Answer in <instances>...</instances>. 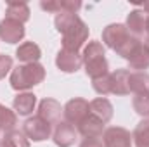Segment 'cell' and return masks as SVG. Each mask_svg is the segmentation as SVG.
Wrapping results in <instances>:
<instances>
[{
    "mask_svg": "<svg viewBox=\"0 0 149 147\" xmlns=\"http://www.w3.org/2000/svg\"><path fill=\"white\" fill-rule=\"evenodd\" d=\"M56 30L63 35V49L80 52V49L88 40V26L83 23V19L78 14L70 12H59L54 19Z\"/></svg>",
    "mask_w": 149,
    "mask_h": 147,
    "instance_id": "obj_1",
    "label": "cell"
},
{
    "mask_svg": "<svg viewBox=\"0 0 149 147\" xmlns=\"http://www.w3.org/2000/svg\"><path fill=\"white\" fill-rule=\"evenodd\" d=\"M81 59H83L85 73L92 81L109 74V64L106 59V50H104V45L101 42H97V40L88 42L83 49Z\"/></svg>",
    "mask_w": 149,
    "mask_h": 147,
    "instance_id": "obj_2",
    "label": "cell"
},
{
    "mask_svg": "<svg viewBox=\"0 0 149 147\" xmlns=\"http://www.w3.org/2000/svg\"><path fill=\"white\" fill-rule=\"evenodd\" d=\"M45 80V68L40 62H31V64H19L17 68H12L10 71V87L17 92L30 90L33 87L40 85Z\"/></svg>",
    "mask_w": 149,
    "mask_h": 147,
    "instance_id": "obj_3",
    "label": "cell"
},
{
    "mask_svg": "<svg viewBox=\"0 0 149 147\" xmlns=\"http://www.w3.org/2000/svg\"><path fill=\"white\" fill-rule=\"evenodd\" d=\"M23 133L28 137V140L33 142H43L52 135V125L47 123L45 119H42L40 116L28 118L23 125Z\"/></svg>",
    "mask_w": 149,
    "mask_h": 147,
    "instance_id": "obj_4",
    "label": "cell"
},
{
    "mask_svg": "<svg viewBox=\"0 0 149 147\" xmlns=\"http://www.w3.org/2000/svg\"><path fill=\"white\" fill-rule=\"evenodd\" d=\"M63 114H64V121L71 123V125H80L88 114H90V107H88V101L81 99V97H74L71 101L66 102V106L63 107Z\"/></svg>",
    "mask_w": 149,
    "mask_h": 147,
    "instance_id": "obj_5",
    "label": "cell"
},
{
    "mask_svg": "<svg viewBox=\"0 0 149 147\" xmlns=\"http://www.w3.org/2000/svg\"><path fill=\"white\" fill-rule=\"evenodd\" d=\"M104 147H132V133L123 126H109L102 133Z\"/></svg>",
    "mask_w": 149,
    "mask_h": 147,
    "instance_id": "obj_6",
    "label": "cell"
},
{
    "mask_svg": "<svg viewBox=\"0 0 149 147\" xmlns=\"http://www.w3.org/2000/svg\"><path fill=\"white\" fill-rule=\"evenodd\" d=\"M26 35L24 24L14 19L3 17L0 21V40L5 43H19Z\"/></svg>",
    "mask_w": 149,
    "mask_h": 147,
    "instance_id": "obj_7",
    "label": "cell"
},
{
    "mask_svg": "<svg viewBox=\"0 0 149 147\" xmlns=\"http://www.w3.org/2000/svg\"><path fill=\"white\" fill-rule=\"evenodd\" d=\"M56 66L63 73H76L83 66L81 54L80 52H73V50L61 49L57 52V55H56Z\"/></svg>",
    "mask_w": 149,
    "mask_h": 147,
    "instance_id": "obj_8",
    "label": "cell"
},
{
    "mask_svg": "<svg viewBox=\"0 0 149 147\" xmlns=\"http://www.w3.org/2000/svg\"><path fill=\"white\" fill-rule=\"evenodd\" d=\"M128 37H130V33L127 31L125 24H120V23L108 24V26L102 30V43H104L106 47L113 49V50H116Z\"/></svg>",
    "mask_w": 149,
    "mask_h": 147,
    "instance_id": "obj_9",
    "label": "cell"
},
{
    "mask_svg": "<svg viewBox=\"0 0 149 147\" xmlns=\"http://www.w3.org/2000/svg\"><path fill=\"white\" fill-rule=\"evenodd\" d=\"M76 128L68 121H59L52 132V140L57 147H71L76 140Z\"/></svg>",
    "mask_w": 149,
    "mask_h": 147,
    "instance_id": "obj_10",
    "label": "cell"
},
{
    "mask_svg": "<svg viewBox=\"0 0 149 147\" xmlns=\"http://www.w3.org/2000/svg\"><path fill=\"white\" fill-rule=\"evenodd\" d=\"M61 114H63V106L56 99H43L38 104V116L50 125H57L61 121Z\"/></svg>",
    "mask_w": 149,
    "mask_h": 147,
    "instance_id": "obj_11",
    "label": "cell"
},
{
    "mask_svg": "<svg viewBox=\"0 0 149 147\" xmlns=\"http://www.w3.org/2000/svg\"><path fill=\"white\" fill-rule=\"evenodd\" d=\"M128 78H130V71L128 69H116V71L109 73V94L128 95L130 94Z\"/></svg>",
    "mask_w": 149,
    "mask_h": 147,
    "instance_id": "obj_12",
    "label": "cell"
},
{
    "mask_svg": "<svg viewBox=\"0 0 149 147\" xmlns=\"http://www.w3.org/2000/svg\"><path fill=\"white\" fill-rule=\"evenodd\" d=\"M127 31L135 38H141L146 31V12L142 9H134L127 16Z\"/></svg>",
    "mask_w": 149,
    "mask_h": 147,
    "instance_id": "obj_13",
    "label": "cell"
},
{
    "mask_svg": "<svg viewBox=\"0 0 149 147\" xmlns=\"http://www.w3.org/2000/svg\"><path fill=\"white\" fill-rule=\"evenodd\" d=\"M106 126V123H102L101 119H97L95 116H92V114H88L78 126H76V132L83 137V139H87V137H101L102 133H104V128Z\"/></svg>",
    "mask_w": 149,
    "mask_h": 147,
    "instance_id": "obj_14",
    "label": "cell"
},
{
    "mask_svg": "<svg viewBox=\"0 0 149 147\" xmlns=\"http://www.w3.org/2000/svg\"><path fill=\"white\" fill-rule=\"evenodd\" d=\"M35 106H37V95L31 92H21L12 101V107L19 116H30L35 111Z\"/></svg>",
    "mask_w": 149,
    "mask_h": 147,
    "instance_id": "obj_15",
    "label": "cell"
},
{
    "mask_svg": "<svg viewBox=\"0 0 149 147\" xmlns=\"http://www.w3.org/2000/svg\"><path fill=\"white\" fill-rule=\"evenodd\" d=\"M90 107V114L95 116L97 119H101L102 123H109L113 118V104L106 99V97H97L94 101L88 102Z\"/></svg>",
    "mask_w": 149,
    "mask_h": 147,
    "instance_id": "obj_16",
    "label": "cell"
},
{
    "mask_svg": "<svg viewBox=\"0 0 149 147\" xmlns=\"http://www.w3.org/2000/svg\"><path fill=\"white\" fill-rule=\"evenodd\" d=\"M16 57L23 64L38 62V59L42 57V49L38 47L35 42H24V43H21L16 49Z\"/></svg>",
    "mask_w": 149,
    "mask_h": 147,
    "instance_id": "obj_17",
    "label": "cell"
},
{
    "mask_svg": "<svg viewBox=\"0 0 149 147\" xmlns=\"http://www.w3.org/2000/svg\"><path fill=\"white\" fill-rule=\"evenodd\" d=\"M30 7L26 2H9L7 9H5V17L7 19H14L19 23H26L30 19Z\"/></svg>",
    "mask_w": 149,
    "mask_h": 147,
    "instance_id": "obj_18",
    "label": "cell"
},
{
    "mask_svg": "<svg viewBox=\"0 0 149 147\" xmlns=\"http://www.w3.org/2000/svg\"><path fill=\"white\" fill-rule=\"evenodd\" d=\"M128 66H130V69H134V73L135 71H146L149 68V52L146 50L144 43H141L134 50V54L128 57Z\"/></svg>",
    "mask_w": 149,
    "mask_h": 147,
    "instance_id": "obj_19",
    "label": "cell"
},
{
    "mask_svg": "<svg viewBox=\"0 0 149 147\" xmlns=\"http://www.w3.org/2000/svg\"><path fill=\"white\" fill-rule=\"evenodd\" d=\"M128 88H130V92H132L134 95H135V94H141V92H148L149 90V74L146 73V71L130 73Z\"/></svg>",
    "mask_w": 149,
    "mask_h": 147,
    "instance_id": "obj_20",
    "label": "cell"
},
{
    "mask_svg": "<svg viewBox=\"0 0 149 147\" xmlns=\"http://www.w3.org/2000/svg\"><path fill=\"white\" fill-rule=\"evenodd\" d=\"M17 125V114L16 111L5 107L3 104H0V130L3 133H9L12 130H16Z\"/></svg>",
    "mask_w": 149,
    "mask_h": 147,
    "instance_id": "obj_21",
    "label": "cell"
},
{
    "mask_svg": "<svg viewBox=\"0 0 149 147\" xmlns=\"http://www.w3.org/2000/svg\"><path fill=\"white\" fill-rule=\"evenodd\" d=\"M132 140L135 147H149V119H142L135 126L132 133Z\"/></svg>",
    "mask_w": 149,
    "mask_h": 147,
    "instance_id": "obj_22",
    "label": "cell"
},
{
    "mask_svg": "<svg viewBox=\"0 0 149 147\" xmlns=\"http://www.w3.org/2000/svg\"><path fill=\"white\" fill-rule=\"evenodd\" d=\"M132 106H134V111L137 114H141L144 118H149V90L135 94L134 99H132Z\"/></svg>",
    "mask_w": 149,
    "mask_h": 147,
    "instance_id": "obj_23",
    "label": "cell"
},
{
    "mask_svg": "<svg viewBox=\"0 0 149 147\" xmlns=\"http://www.w3.org/2000/svg\"><path fill=\"white\" fill-rule=\"evenodd\" d=\"M141 43H142V42H141V38H135V37H132V35H130V37L127 38V40H125V42H123L116 50H114V52H116L118 55H121L123 59H127V61H128V57L134 54V50H135Z\"/></svg>",
    "mask_w": 149,
    "mask_h": 147,
    "instance_id": "obj_24",
    "label": "cell"
},
{
    "mask_svg": "<svg viewBox=\"0 0 149 147\" xmlns=\"http://www.w3.org/2000/svg\"><path fill=\"white\" fill-rule=\"evenodd\" d=\"M3 140H5L10 147H30L28 137H26L23 132H19V130H12V132L5 133Z\"/></svg>",
    "mask_w": 149,
    "mask_h": 147,
    "instance_id": "obj_25",
    "label": "cell"
},
{
    "mask_svg": "<svg viewBox=\"0 0 149 147\" xmlns=\"http://www.w3.org/2000/svg\"><path fill=\"white\" fill-rule=\"evenodd\" d=\"M92 87H94V90H95L101 97L108 95V94H109V74H106V76H102V78H99V80H94V81H92Z\"/></svg>",
    "mask_w": 149,
    "mask_h": 147,
    "instance_id": "obj_26",
    "label": "cell"
},
{
    "mask_svg": "<svg viewBox=\"0 0 149 147\" xmlns=\"http://www.w3.org/2000/svg\"><path fill=\"white\" fill-rule=\"evenodd\" d=\"M61 2V12H70V14H76L81 9V2H74V0H59Z\"/></svg>",
    "mask_w": 149,
    "mask_h": 147,
    "instance_id": "obj_27",
    "label": "cell"
},
{
    "mask_svg": "<svg viewBox=\"0 0 149 147\" xmlns=\"http://www.w3.org/2000/svg\"><path fill=\"white\" fill-rule=\"evenodd\" d=\"M12 69V57L7 55V54H2L0 55V80L5 78V74Z\"/></svg>",
    "mask_w": 149,
    "mask_h": 147,
    "instance_id": "obj_28",
    "label": "cell"
},
{
    "mask_svg": "<svg viewBox=\"0 0 149 147\" xmlns=\"http://www.w3.org/2000/svg\"><path fill=\"white\" fill-rule=\"evenodd\" d=\"M40 7L47 12H54L59 14L61 12V2L59 0H50V2H40Z\"/></svg>",
    "mask_w": 149,
    "mask_h": 147,
    "instance_id": "obj_29",
    "label": "cell"
},
{
    "mask_svg": "<svg viewBox=\"0 0 149 147\" xmlns=\"http://www.w3.org/2000/svg\"><path fill=\"white\" fill-rule=\"evenodd\" d=\"M80 147H104L101 137H87L80 142Z\"/></svg>",
    "mask_w": 149,
    "mask_h": 147,
    "instance_id": "obj_30",
    "label": "cell"
},
{
    "mask_svg": "<svg viewBox=\"0 0 149 147\" xmlns=\"http://www.w3.org/2000/svg\"><path fill=\"white\" fill-rule=\"evenodd\" d=\"M142 43H144V47H146V50L149 52V35H146V40H144Z\"/></svg>",
    "mask_w": 149,
    "mask_h": 147,
    "instance_id": "obj_31",
    "label": "cell"
},
{
    "mask_svg": "<svg viewBox=\"0 0 149 147\" xmlns=\"http://www.w3.org/2000/svg\"><path fill=\"white\" fill-rule=\"evenodd\" d=\"M146 33L149 35V14L146 16Z\"/></svg>",
    "mask_w": 149,
    "mask_h": 147,
    "instance_id": "obj_32",
    "label": "cell"
},
{
    "mask_svg": "<svg viewBox=\"0 0 149 147\" xmlns=\"http://www.w3.org/2000/svg\"><path fill=\"white\" fill-rule=\"evenodd\" d=\"M142 10H144V12H148V14H149V2H146V3L142 5Z\"/></svg>",
    "mask_w": 149,
    "mask_h": 147,
    "instance_id": "obj_33",
    "label": "cell"
},
{
    "mask_svg": "<svg viewBox=\"0 0 149 147\" xmlns=\"http://www.w3.org/2000/svg\"><path fill=\"white\" fill-rule=\"evenodd\" d=\"M0 147H10V146H9V144H7V142L2 139V140H0Z\"/></svg>",
    "mask_w": 149,
    "mask_h": 147,
    "instance_id": "obj_34",
    "label": "cell"
}]
</instances>
